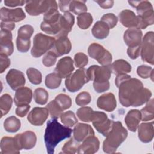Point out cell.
I'll return each mask as SVG.
<instances>
[{
  "mask_svg": "<svg viewBox=\"0 0 154 154\" xmlns=\"http://www.w3.org/2000/svg\"><path fill=\"white\" fill-rule=\"evenodd\" d=\"M115 84L119 88V99L125 107L139 106L149 101L152 96L150 90L142 82L127 74L117 75Z\"/></svg>",
  "mask_w": 154,
  "mask_h": 154,
  "instance_id": "1",
  "label": "cell"
},
{
  "mask_svg": "<svg viewBox=\"0 0 154 154\" xmlns=\"http://www.w3.org/2000/svg\"><path fill=\"white\" fill-rule=\"evenodd\" d=\"M73 130L60 124L57 119L48 121L44 135V141L49 154H53L57 144L66 138H69Z\"/></svg>",
  "mask_w": 154,
  "mask_h": 154,
  "instance_id": "2",
  "label": "cell"
},
{
  "mask_svg": "<svg viewBox=\"0 0 154 154\" xmlns=\"http://www.w3.org/2000/svg\"><path fill=\"white\" fill-rule=\"evenodd\" d=\"M111 73L109 66L93 65L86 70L89 81H93L94 89L97 93L106 91L109 88V79L111 78Z\"/></svg>",
  "mask_w": 154,
  "mask_h": 154,
  "instance_id": "3",
  "label": "cell"
},
{
  "mask_svg": "<svg viewBox=\"0 0 154 154\" xmlns=\"http://www.w3.org/2000/svg\"><path fill=\"white\" fill-rule=\"evenodd\" d=\"M128 131L119 121L112 122L111 130L103 142V150L106 153H114L126 139Z\"/></svg>",
  "mask_w": 154,
  "mask_h": 154,
  "instance_id": "4",
  "label": "cell"
},
{
  "mask_svg": "<svg viewBox=\"0 0 154 154\" xmlns=\"http://www.w3.org/2000/svg\"><path fill=\"white\" fill-rule=\"evenodd\" d=\"M128 3L137 9L138 19V29H145L154 22V13L152 4L148 1H129Z\"/></svg>",
  "mask_w": 154,
  "mask_h": 154,
  "instance_id": "5",
  "label": "cell"
},
{
  "mask_svg": "<svg viewBox=\"0 0 154 154\" xmlns=\"http://www.w3.org/2000/svg\"><path fill=\"white\" fill-rule=\"evenodd\" d=\"M55 41L54 37L42 33H37L33 38V46L31 51L32 56L35 58L41 57L48 50L52 49Z\"/></svg>",
  "mask_w": 154,
  "mask_h": 154,
  "instance_id": "6",
  "label": "cell"
},
{
  "mask_svg": "<svg viewBox=\"0 0 154 154\" xmlns=\"http://www.w3.org/2000/svg\"><path fill=\"white\" fill-rule=\"evenodd\" d=\"M88 81L86 70L84 68H80L66 78L65 85L68 91L75 93L79 90Z\"/></svg>",
  "mask_w": 154,
  "mask_h": 154,
  "instance_id": "7",
  "label": "cell"
},
{
  "mask_svg": "<svg viewBox=\"0 0 154 154\" xmlns=\"http://www.w3.org/2000/svg\"><path fill=\"white\" fill-rule=\"evenodd\" d=\"M25 8L30 16H38L51 9L58 8V5L55 1H28L26 2Z\"/></svg>",
  "mask_w": 154,
  "mask_h": 154,
  "instance_id": "8",
  "label": "cell"
},
{
  "mask_svg": "<svg viewBox=\"0 0 154 154\" xmlns=\"http://www.w3.org/2000/svg\"><path fill=\"white\" fill-rule=\"evenodd\" d=\"M154 33L149 31L144 35L141 45L140 54L142 60L152 65L154 64Z\"/></svg>",
  "mask_w": 154,
  "mask_h": 154,
  "instance_id": "9",
  "label": "cell"
},
{
  "mask_svg": "<svg viewBox=\"0 0 154 154\" xmlns=\"http://www.w3.org/2000/svg\"><path fill=\"white\" fill-rule=\"evenodd\" d=\"M88 54L102 66H109L112 60L111 53L103 46L96 43H93L89 46Z\"/></svg>",
  "mask_w": 154,
  "mask_h": 154,
  "instance_id": "10",
  "label": "cell"
},
{
  "mask_svg": "<svg viewBox=\"0 0 154 154\" xmlns=\"http://www.w3.org/2000/svg\"><path fill=\"white\" fill-rule=\"evenodd\" d=\"M91 122L97 131L106 137L111 130L113 121L109 119L105 112L94 111Z\"/></svg>",
  "mask_w": 154,
  "mask_h": 154,
  "instance_id": "11",
  "label": "cell"
},
{
  "mask_svg": "<svg viewBox=\"0 0 154 154\" xmlns=\"http://www.w3.org/2000/svg\"><path fill=\"white\" fill-rule=\"evenodd\" d=\"M14 137L20 150H30L35 146L37 142L35 134L31 131L18 134Z\"/></svg>",
  "mask_w": 154,
  "mask_h": 154,
  "instance_id": "12",
  "label": "cell"
},
{
  "mask_svg": "<svg viewBox=\"0 0 154 154\" xmlns=\"http://www.w3.org/2000/svg\"><path fill=\"white\" fill-rule=\"evenodd\" d=\"M1 22H19L26 17V14L21 8L9 9L2 7L0 10Z\"/></svg>",
  "mask_w": 154,
  "mask_h": 154,
  "instance_id": "13",
  "label": "cell"
},
{
  "mask_svg": "<svg viewBox=\"0 0 154 154\" xmlns=\"http://www.w3.org/2000/svg\"><path fill=\"white\" fill-rule=\"evenodd\" d=\"M6 81L10 88L17 90L25 84V78L23 73L17 69H10L6 75Z\"/></svg>",
  "mask_w": 154,
  "mask_h": 154,
  "instance_id": "14",
  "label": "cell"
},
{
  "mask_svg": "<svg viewBox=\"0 0 154 154\" xmlns=\"http://www.w3.org/2000/svg\"><path fill=\"white\" fill-rule=\"evenodd\" d=\"M48 108L35 107L29 113L27 117L28 122L34 126H42L48 117Z\"/></svg>",
  "mask_w": 154,
  "mask_h": 154,
  "instance_id": "15",
  "label": "cell"
},
{
  "mask_svg": "<svg viewBox=\"0 0 154 154\" xmlns=\"http://www.w3.org/2000/svg\"><path fill=\"white\" fill-rule=\"evenodd\" d=\"M99 146L100 142L97 137L94 135L89 136L79 146L77 152L79 154H93L98 151Z\"/></svg>",
  "mask_w": 154,
  "mask_h": 154,
  "instance_id": "16",
  "label": "cell"
},
{
  "mask_svg": "<svg viewBox=\"0 0 154 154\" xmlns=\"http://www.w3.org/2000/svg\"><path fill=\"white\" fill-rule=\"evenodd\" d=\"M74 69L73 61L70 57L67 56L59 60L55 69V72L61 78H65L71 75Z\"/></svg>",
  "mask_w": 154,
  "mask_h": 154,
  "instance_id": "17",
  "label": "cell"
},
{
  "mask_svg": "<svg viewBox=\"0 0 154 154\" xmlns=\"http://www.w3.org/2000/svg\"><path fill=\"white\" fill-rule=\"evenodd\" d=\"M0 45V54L5 55L8 57L13 54L14 46L12 42V34L11 31L1 29Z\"/></svg>",
  "mask_w": 154,
  "mask_h": 154,
  "instance_id": "18",
  "label": "cell"
},
{
  "mask_svg": "<svg viewBox=\"0 0 154 154\" xmlns=\"http://www.w3.org/2000/svg\"><path fill=\"white\" fill-rule=\"evenodd\" d=\"M143 32L138 28H129L124 33L123 40L128 47L141 46Z\"/></svg>",
  "mask_w": 154,
  "mask_h": 154,
  "instance_id": "19",
  "label": "cell"
},
{
  "mask_svg": "<svg viewBox=\"0 0 154 154\" xmlns=\"http://www.w3.org/2000/svg\"><path fill=\"white\" fill-rule=\"evenodd\" d=\"M97 106L99 109L107 112L113 111L117 106L114 94L112 93H107L100 96L97 100Z\"/></svg>",
  "mask_w": 154,
  "mask_h": 154,
  "instance_id": "20",
  "label": "cell"
},
{
  "mask_svg": "<svg viewBox=\"0 0 154 154\" xmlns=\"http://www.w3.org/2000/svg\"><path fill=\"white\" fill-rule=\"evenodd\" d=\"M72 49V44L67 36H61L57 37L55 41L52 51L54 52L57 57L69 54Z\"/></svg>",
  "mask_w": 154,
  "mask_h": 154,
  "instance_id": "21",
  "label": "cell"
},
{
  "mask_svg": "<svg viewBox=\"0 0 154 154\" xmlns=\"http://www.w3.org/2000/svg\"><path fill=\"white\" fill-rule=\"evenodd\" d=\"M73 138L78 141H83L89 136L94 135V132L92 127L88 125L82 123H78L73 130Z\"/></svg>",
  "mask_w": 154,
  "mask_h": 154,
  "instance_id": "22",
  "label": "cell"
},
{
  "mask_svg": "<svg viewBox=\"0 0 154 154\" xmlns=\"http://www.w3.org/2000/svg\"><path fill=\"white\" fill-rule=\"evenodd\" d=\"M119 20L123 26L129 28H138V19L134 11L130 10H123L119 15Z\"/></svg>",
  "mask_w": 154,
  "mask_h": 154,
  "instance_id": "23",
  "label": "cell"
},
{
  "mask_svg": "<svg viewBox=\"0 0 154 154\" xmlns=\"http://www.w3.org/2000/svg\"><path fill=\"white\" fill-rule=\"evenodd\" d=\"M32 97V91L28 87H22L17 89L15 93L14 101L17 106L29 105Z\"/></svg>",
  "mask_w": 154,
  "mask_h": 154,
  "instance_id": "24",
  "label": "cell"
},
{
  "mask_svg": "<svg viewBox=\"0 0 154 154\" xmlns=\"http://www.w3.org/2000/svg\"><path fill=\"white\" fill-rule=\"evenodd\" d=\"M1 154H19L20 149L15 137H4L1 140Z\"/></svg>",
  "mask_w": 154,
  "mask_h": 154,
  "instance_id": "25",
  "label": "cell"
},
{
  "mask_svg": "<svg viewBox=\"0 0 154 154\" xmlns=\"http://www.w3.org/2000/svg\"><path fill=\"white\" fill-rule=\"evenodd\" d=\"M154 135L153 122L142 123L138 128V136L140 140L144 143L152 141Z\"/></svg>",
  "mask_w": 154,
  "mask_h": 154,
  "instance_id": "26",
  "label": "cell"
},
{
  "mask_svg": "<svg viewBox=\"0 0 154 154\" xmlns=\"http://www.w3.org/2000/svg\"><path fill=\"white\" fill-rule=\"evenodd\" d=\"M75 23V17L70 12L65 13L63 15H61L60 19V32L56 37L61 36H67L68 33L71 31Z\"/></svg>",
  "mask_w": 154,
  "mask_h": 154,
  "instance_id": "27",
  "label": "cell"
},
{
  "mask_svg": "<svg viewBox=\"0 0 154 154\" xmlns=\"http://www.w3.org/2000/svg\"><path fill=\"white\" fill-rule=\"evenodd\" d=\"M140 121H141V114L138 109L130 110L125 117V122L128 129L134 132L137 131Z\"/></svg>",
  "mask_w": 154,
  "mask_h": 154,
  "instance_id": "28",
  "label": "cell"
},
{
  "mask_svg": "<svg viewBox=\"0 0 154 154\" xmlns=\"http://www.w3.org/2000/svg\"><path fill=\"white\" fill-rule=\"evenodd\" d=\"M111 72L117 75L122 74H126L131 72L132 67L131 64L126 60L120 59L116 60L111 65H109Z\"/></svg>",
  "mask_w": 154,
  "mask_h": 154,
  "instance_id": "29",
  "label": "cell"
},
{
  "mask_svg": "<svg viewBox=\"0 0 154 154\" xmlns=\"http://www.w3.org/2000/svg\"><path fill=\"white\" fill-rule=\"evenodd\" d=\"M93 35L97 39H104L109 33V28L103 22L100 20L96 22L91 29Z\"/></svg>",
  "mask_w": 154,
  "mask_h": 154,
  "instance_id": "30",
  "label": "cell"
},
{
  "mask_svg": "<svg viewBox=\"0 0 154 154\" xmlns=\"http://www.w3.org/2000/svg\"><path fill=\"white\" fill-rule=\"evenodd\" d=\"M20 120L14 116L7 118L4 122V128L8 132H16L20 128Z\"/></svg>",
  "mask_w": 154,
  "mask_h": 154,
  "instance_id": "31",
  "label": "cell"
},
{
  "mask_svg": "<svg viewBox=\"0 0 154 154\" xmlns=\"http://www.w3.org/2000/svg\"><path fill=\"white\" fill-rule=\"evenodd\" d=\"M12 103V97L10 94L5 93L1 96L0 98L1 117H2L9 112L11 108Z\"/></svg>",
  "mask_w": 154,
  "mask_h": 154,
  "instance_id": "32",
  "label": "cell"
},
{
  "mask_svg": "<svg viewBox=\"0 0 154 154\" xmlns=\"http://www.w3.org/2000/svg\"><path fill=\"white\" fill-rule=\"evenodd\" d=\"M146 105L140 111L141 114V121L146 122L152 120L154 118L153 99H152L146 102Z\"/></svg>",
  "mask_w": 154,
  "mask_h": 154,
  "instance_id": "33",
  "label": "cell"
},
{
  "mask_svg": "<svg viewBox=\"0 0 154 154\" xmlns=\"http://www.w3.org/2000/svg\"><path fill=\"white\" fill-rule=\"evenodd\" d=\"M61 78L55 72L48 74L45 78V85L49 89H55L60 87Z\"/></svg>",
  "mask_w": 154,
  "mask_h": 154,
  "instance_id": "34",
  "label": "cell"
},
{
  "mask_svg": "<svg viewBox=\"0 0 154 154\" xmlns=\"http://www.w3.org/2000/svg\"><path fill=\"white\" fill-rule=\"evenodd\" d=\"M93 20V17L90 13H84L78 16L77 25L81 29H86L91 26Z\"/></svg>",
  "mask_w": 154,
  "mask_h": 154,
  "instance_id": "35",
  "label": "cell"
},
{
  "mask_svg": "<svg viewBox=\"0 0 154 154\" xmlns=\"http://www.w3.org/2000/svg\"><path fill=\"white\" fill-rule=\"evenodd\" d=\"M85 1H70L69 11L78 15L86 13L87 7L85 5Z\"/></svg>",
  "mask_w": 154,
  "mask_h": 154,
  "instance_id": "36",
  "label": "cell"
},
{
  "mask_svg": "<svg viewBox=\"0 0 154 154\" xmlns=\"http://www.w3.org/2000/svg\"><path fill=\"white\" fill-rule=\"evenodd\" d=\"M94 111L88 106H82L79 108L76 111V115L79 119L82 122H91Z\"/></svg>",
  "mask_w": 154,
  "mask_h": 154,
  "instance_id": "37",
  "label": "cell"
},
{
  "mask_svg": "<svg viewBox=\"0 0 154 154\" xmlns=\"http://www.w3.org/2000/svg\"><path fill=\"white\" fill-rule=\"evenodd\" d=\"M60 118L63 124L67 127H72L78 123V119L75 113L71 111L63 112Z\"/></svg>",
  "mask_w": 154,
  "mask_h": 154,
  "instance_id": "38",
  "label": "cell"
},
{
  "mask_svg": "<svg viewBox=\"0 0 154 154\" xmlns=\"http://www.w3.org/2000/svg\"><path fill=\"white\" fill-rule=\"evenodd\" d=\"M26 75L29 82L34 85H38L42 80L41 72L37 69L30 67L26 70Z\"/></svg>",
  "mask_w": 154,
  "mask_h": 154,
  "instance_id": "39",
  "label": "cell"
},
{
  "mask_svg": "<svg viewBox=\"0 0 154 154\" xmlns=\"http://www.w3.org/2000/svg\"><path fill=\"white\" fill-rule=\"evenodd\" d=\"M49 98L48 91L43 88H37L34 92V99L35 102L39 105H45L46 103Z\"/></svg>",
  "mask_w": 154,
  "mask_h": 154,
  "instance_id": "40",
  "label": "cell"
},
{
  "mask_svg": "<svg viewBox=\"0 0 154 154\" xmlns=\"http://www.w3.org/2000/svg\"><path fill=\"white\" fill-rule=\"evenodd\" d=\"M46 108H48L49 112L50 113V116L52 119H57L58 118L60 117L63 111L55 100L51 101L46 105Z\"/></svg>",
  "mask_w": 154,
  "mask_h": 154,
  "instance_id": "41",
  "label": "cell"
},
{
  "mask_svg": "<svg viewBox=\"0 0 154 154\" xmlns=\"http://www.w3.org/2000/svg\"><path fill=\"white\" fill-rule=\"evenodd\" d=\"M78 143L79 142H78L74 138H72L64 144L62 147V152L61 153L67 154L75 153L78 151V148L79 146Z\"/></svg>",
  "mask_w": 154,
  "mask_h": 154,
  "instance_id": "42",
  "label": "cell"
},
{
  "mask_svg": "<svg viewBox=\"0 0 154 154\" xmlns=\"http://www.w3.org/2000/svg\"><path fill=\"white\" fill-rule=\"evenodd\" d=\"M54 100L63 111L70 108L72 105L71 98L65 94L61 93L58 94Z\"/></svg>",
  "mask_w": 154,
  "mask_h": 154,
  "instance_id": "43",
  "label": "cell"
},
{
  "mask_svg": "<svg viewBox=\"0 0 154 154\" xmlns=\"http://www.w3.org/2000/svg\"><path fill=\"white\" fill-rule=\"evenodd\" d=\"M34 28L31 25H25L20 27L17 31V37L23 39H30L34 32Z\"/></svg>",
  "mask_w": 154,
  "mask_h": 154,
  "instance_id": "44",
  "label": "cell"
},
{
  "mask_svg": "<svg viewBox=\"0 0 154 154\" xmlns=\"http://www.w3.org/2000/svg\"><path fill=\"white\" fill-rule=\"evenodd\" d=\"M137 72L140 77L144 79L151 78V79L153 81V69L151 67L146 65L139 66L137 67Z\"/></svg>",
  "mask_w": 154,
  "mask_h": 154,
  "instance_id": "45",
  "label": "cell"
},
{
  "mask_svg": "<svg viewBox=\"0 0 154 154\" xmlns=\"http://www.w3.org/2000/svg\"><path fill=\"white\" fill-rule=\"evenodd\" d=\"M91 100V96L89 93L87 91H82L79 93L75 98V102L77 105L83 106L88 105Z\"/></svg>",
  "mask_w": 154,
  "mask_h": 154,
  "instance_id": "46",
  "label": "cell"
},
{
  "mask_svg": "<svg viewBox=\"0 0 154 154\" xmlns=\"http://www.w3.org/2000/svg\"><path fill=\"white\" fill-rule=\"evenodd\" d=\"M101 21L105 23L109 29H112L116 26L118 22V18L114 13H106L102 16Z\"/></svg>",
  "mask_w": 154,
  "mask_h": 154,
  "instance_id": "47",
  "label": "cell"
},
{
  "mask_svg": "<svg viewBox=\"0 0 154 154\" xmlns=\"http://www.w3.org/2000/svg\"><path fill=\"white\" fill-rule=\"evenodd\" d=\"M74 62L75 66L79 68H84L88 62L87 55L82 52H78L74 56Z\"/></svg>",
  "mask_w": 154,
  "mask_h": 154,
  "instance_id": "48",
  "label": "cell"
},
{
  "mask_svg": "<svg viewBox=\"0 0 154 154\" xmlns=\"http://www.w3.org/2000/svg\"><path fill=\"white\" fill-rule=\"evenodd\" d=\"M17 49L20 52H26L31 46L30 39H23L19 37L16 38Z\"/></svg>",
  "mask_w": 154,
  "mask_h": 154,
  "instance_id": "49",
  "label": "cell"
},
{
  "mask_svg": "<svg viewBox=\"0 0 154 154\" xmlns=\"http://www.w3.org/2000/svg\"><path fill=\"white\" fill-rule=\"evenodd\" d=\"M57 58V56L55 55V54L52 51H50L48 52L43 57L42 59V63L46 67H51L56 63Z\"/></svg>",
  "mask_w": 154,
  "mask_h": 154,
  "instance_id": "50",
  "label": "cell"
},
{
  "mask_svg": "<svg viewBox=\"0 0 154 154\" xmlns=\"http://www.w3.org/2000/svg\"><path fill=\"white\" fill-rule=\"evenodd\" d=\"M141 46L128 47L127 49V54L128 56L132 60L137 59L140 54Z\"/></svg>",
  "mask_w": 154,
  "mask_h": 154,
  "instance_id": "51",
  "label": "cell"
},
{
  "mask_svg": "<svg viewBox=\"0 0 154 154\" xmlns=\"http://www.w3.org/2000/svg\"><path fill=\"white\" fill-rule=\"evenodd\" d=\"M0 73H2L10 65V60L7 56L2 54H0Z\"/></svg>",
  "mask_w": 154,
  "mask_h": 154,
  "instance_id": "52",
  "label": "cell"
},
{
  "mask_svg": "<svg viewBox=\"0 0 154 154\" xmlns=\"http://www.w3.org/2000/svg\"><path fill=\"white\" fill-rule=\"evenodd\" d=\"M31 106L29 105H25L17 106L16 109V114L20 117H23L26 115Z\"/></svg>",
  "mask_w": 154,
  "mask_h": 154,
  "instance_id": "53",
  "label": "cell"
},
{
  "mask_svg": "<svg viewBox=\"0 0 154 154\" xmlns=\"http://www.w3.org/2000/svg\"><path fill=\"white\" fill-rule=\"evenodd\" d=\"M26 1H17V0H5L4 1V4L8 7H14L17 6H22L25 3H26Z\"/></svg>",
  "mask_w": 154,
  "mask_h": 154,
  "instance_id": "54",
  "label": "cell"
},
{
  "mask_svg": "<svg viewBox=\"0 0 154 154\" xmlns=\"http://www.w3.org/2000/svg\"><path fill=\"white\" fill-rule=\"evenodd\" d=\"M70 3V1H59L58 5L60 10L64 13L69 12Z\"/></svg>",
  "mask_w": 154,
  "mask_h": 154,
  "instance_id": "55",
  "label": "cell"
},
{
  "mask_svg": "<svg viewBox=\"0 0 154 154\" xmlns=\"http://www.w3.org/2000/svg\"><path fill=\"white\" fill-rule=\"evenodd\" d=\"M96 3H97L99 6L104 9L110 8L112 7L114 5V1H94Z\"/></svg>",
  "mask_w": 154,
  "mask_h": 154,
  "instance_id": "56",
  "label": "cell"
},
{
  "mask_svg": "<svg viewBox=\"0 0 154 154\" xmlns=\"http://www.w3.org/2000/svg\"><path fill=\"white\" fill-rule=\"evenodd\" d=\"M14 28H15V23L13 22H1V29L11 31Z\"/></svg>",
  "mask_w": 154,
  "mask_h": 154,
  "instance_id": "57",
  "label": "cell"
}]
</instances>
